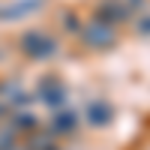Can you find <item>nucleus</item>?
Listing matches in <instances>:
<instances>
[{
    "mask_svg": "<svg viewBox=\"0 0 150 150\" xmlns=\"http://www.w3.org/2000/svg\"><path fill=\"white\" fill-rule=\"evenodd\" d=\"M81 39H84L87 48H111V45L117 42V30L111 27V24L93 18V21L81 30Z\"/></svg>",
    "mask_w": 150,
    "mask_h": 150,
    "instance_id": "f03ea898",
    "label": "nucleus"
},
{
    "mask_svg": "<svg viewBox=\"0 0 150 150\" xmlns=\"http://www.w3.org/2000/svg\"><path fill=\"white\" fill-rule=\"evenodd\" d=\"M0 150H15V135L9 129H0Z\"/></svg>",
    "mask_w": 150,
    "mask_h": 150,
    "instance_id": "6e6552de",
    "label": "nucleus"
},
{
    "mask_svg": "<svg viewBox=\"0 0 150 150\" xmlns=\"http://www.w3.org/2000/svg\"><path fill=\"white\" fill-rule=\"evenodd\" d=\"M21 51L27 54V57H33V60H45V57H51V54L57 51V42H54L48 33L30 30V33L21 36Z\"/></svg>",
    "mask_w": 150,
    "mask_h": 150,
    "instance_id": "f257e3e1",
    "label": "nucleus"
},
{
    "mask_svg": "<svg viewBox=\"0 0 150 150\" xmlns=\"http://www.w3.org/2000/svg\"><path fill=\"white\" fill-rule=\"evenodd\" d=\"M3 111H6V105H3V102H0V114H3Z\"/></svg>",
    "mask_w": 150,
    "mask_h": 150,
    "instance_id": "9b49d317",
    "label": "nucleus"
},
{
    "mask_svg": "<svg viewBox=\"0 0 150 150\" xmlns=\"http://www.w3.org/2000/svg\"><path fill=\"white\" fill-rule=\"evenodd\" d=\"M75 126H78V114L75 111H60V114L51 117V129L54 132H72Z\"/></svg>",
    "mask_w": 150,
    "mask_h": 150,
    "instance_id": "423d86ee",
    "label": "nucleus"
},
{
    "mask_svg": "<svg viewBox=\"0 0 150 150\" xmlns=\"http://www.w3.org/2000/svg\"><path fill=\"white\" fill-rule=\"evenodd\" d=\"M27 150H57V144H54L51 135H39V138H33L27 144Z\"/></svg>",
    "mask_w": 150,
    "mask_h": 150,
    "instance_id": "0eeeda50",
    "label": "nucleus"
},
{
    "mask_svg": "<svg viewBox=\"0 0 150 150\" xmlns=\"http://www.w3.org/2000/svg\"><path fill=\"white\" fill-rule=\"evenodd\" d=\"M12 123H15V126H24V129H33V126H36L33 114H24V111H18V114H15V120H12Z\"/></svg>",
    "mask_w": 150,
    "mask_h": 150,
    "instance_id": "1a4fd4ad",
    "label": "nucleus"
},
{
    "mask_svg": "<svg viewBox=\"0 0 150 150\" xmlns=\"http://www.w3.org/2000/svg\"><path fill=\"white\" fill-rule=\"evenodd\" d=\"M138 30H141V33H150V18H141V24H138Z\"/></svg>",
    "mask_w": 150,
    "mask_h": 150,
    "instance_id": "9d476101",
    "label": "nucleus"
},
{
    "mask_svg": "<svg viewBox=\"0 0 150 150\" xmlns=\"http://www.w3.org/2000/svg\"><path fill=\"white\" fill-rule=\"evenodd\" d=\"M39 96H42V102H45V105L57 108V105H63L66 90H63V84H60V81L48 78V81H42V87H39Z\"/></svg>",
    "mask_w": 150,
    "mask_h": 150,
    "instance_id": "20e7f679",
    "label": "nucleus"
},
{
    "mask_svg": "<svg viewBox=\"0 0 150 150\" xmlns=\"http://www.w3.org/2000/svg\"><path fill=\"white\" fill-rule=\"evenodd\" d=\"M96 18L114 27V24H120V21H126V18H129V9L123 6L120 0H102V3L96 6Z\"/></svg>",
    "mask_w": 150,
    "mask_h": 150,
    "instance_id": "7ed1b4c3",
    "label": "nucleus"
},
{
    "mask_svg": "<svg viewBox=\"0 0 150 150\" xmlns=\"http://www.w3.org/2000/svg\"><path fill=\"white\" fill-rule=\"evenodd\" d=\"M111 117H114V111H111L108 102H93L87 108V120H90L93 126H105V123H111Z\"/></svg>",
    "mask_w": 150,
    "mask_h": 150,
    "instance_id": "39448f33",
    "label": "nucleus"
},
{
    "mask_svg": "<svg viewBox=\"0 0 150 150\" xmlns=\"http://www.w3.org/2000/svg\"><path fill=\"white\" fill-rule=\"evenodd\" d=\"M0 90H3V87H0Z\"/></svg>",
    "mask_w": 150,
    "mask_h": 150,
    "instance_id": "f8f14e48",
    "label": "nucleus"
}]
</instances>
